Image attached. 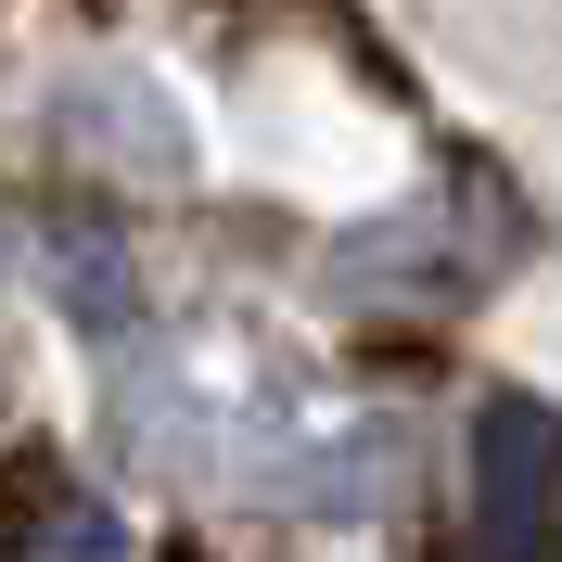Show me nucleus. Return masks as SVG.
I'll return each instance as SVG.
<instances>
[{
	"mask_svg": "<svg viewBox=\"0 0 562 562\" xmlns=\"http://www.w3.org/2000/svg\"><path fill=\"white\" fill-rule=\"evenodd\" d=\"M0 562H128V537H115V512H90V498H38V525L0 537Z\"/></svg>",
	"mask_w": 562,
	"mask_h": 562,
	"instance_id": "obj_2",
	"label": "nucleus"
},
{
	"mask_svg": "<svg viewBox=\"0 0 562 562\" xmlns=\"http://www.w3.org/2000/svg\"><path fill=\"white\" fill-rule=\"evenodd\" d=\"M473 562H562V422L537 396L473 409Z\"/></svg>",
	"mask_w": 562,
	"mask_h": 562,
	"instance_id": "obj_1",
	"label": "nucleus"
}]
</instances>
